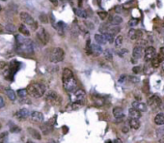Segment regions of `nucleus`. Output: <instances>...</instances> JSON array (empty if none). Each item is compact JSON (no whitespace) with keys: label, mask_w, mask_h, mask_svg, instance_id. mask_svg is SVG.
Masks as SVG:
<instances>
[{"label":"nucleus","mask_w":164,"mask_h":143,"mask_svg":"<svg viewBox=\"0 0 164 143\" xmlns=\"http://www.w3.org/2000/svg\"><path fill=\"white\" fill-rule=\"evenodd\" d=\"M129 125L133 130H138V129L140 128V121H139V119H133V118H130Z\"/></svg>","instance_id":"nucleus-27"},{"label":"nucleus","mask_w":164,"mask_h":143,"mask_svg":"<svg viewBox=\"0 0 164 143\" xmlns=\"http://www.w3.org/2000/svg\"><path fill=\"white\" fill-rule=\"evenodd\" d=\"M113 143H123V142H122V140L120 138H115L113 140Z\"/></svg>","instance_id":"nucleus-53"},{"label":"nucleus","mask_w":164,"mask_h":143,"mask_svg":"<svg viewBox=\"0 0 164 143\" xmlns=\"http://www.w3.org/2000/svg\"><path fill=\"white\" fill-rule=\"evenodd\" d=\"M105 40H106V42H109V43H113L114 41H115V39H114V35L110 34V33H105V34H103Z\"/></svg>","instance_id":"nucleus-36"},{"label":"nucleus","mask_w":164,"mask_h":143,"mask_svg":"<svg viewBox=\"0 0 164 143\" xmlns=\"http://www.w3.org/2000/svg\"><path fill=\"white\" fill-rule=\"evenodd\" d=\"M155 55H157L155 48L154 46H148V48L145 49V52H144V60H145L146 63L151 62L155 57Z\"/></svg>","instance_id":"nucleus-8"},{"label":"nucleus","mask_w":164,"mask_h":143,"mask_svg":"<svg viewBox=\"0 0 164 143\" xmlns=\"http://www.w3.org/2000/svg\"><path fill=\"white\" fill-rule=\"evenodd\" d=\"M49 1H50L51 3L54 4V5H57L58 4V0H49Z\"/></svg>","instance_id":"nucleus-55"},{"label":"nucleus","mask_w":164,"mask_h":143,"mask_svg":"<svg viewBox=\"0 0 164 143\" xmlns=\"http://www.w3.org/2000/svg\"><path fill=\"white\" fill-rule=\"evenodd\" d=\"M28 143H33V142H28Z\"/></svg>","instance_id":"nucleus-64"},{"label":"nucleus","mask_w":164,"mask_h":143,"mask_svg":"<svg viewBox=\"0 0 164 143\" xmlns=\"http://www.w3.org/2000/svg\"><path fill=\"white\" fill-rule=\"evenodd\" d=\"M103 52L102 50V48L99 45H97V44H93L92 45V53L95 56H99Z\"/></svg>","instance_id":"nucleus-21"},{"label":"nucleus","mask_w":164,"mask_h":143,"mask_svg":"<svg viewBox=\"0 0 164 143\" xmlns=\"http://www.w3.org/2000/svg\"><path fill=\"white\" fill-rule=\"evenodd\" d=\"M141 70H142V69H141V67H139V66H136V67H134L132 69V72L134 74H139L141 72Z\"/></svg>","instance_id":"nucleus-47"},{"label":"nucleus","mask_w":164,"mask_h":143,"mask_svg":"<svg viewBox=\"0 0 164 143\" xmlns=\"http://www.w3.org/2000/svg\"><path fill=\"white\" fill-rule=\"evenodd\" d=\"M121 31V28L119 26H109V28H108V33H110V34L112 35H117L119 32Z\"/></svg>","instance_id":"nucleus-30"},{"label":"nucleus","mask_w":164,"mask_h":143,"mask_svg":"<svg viewBox=\"0 0 164 143\" xmlns=\"http://www.w3.org/2000/svg\"><path fill=\"white\" fill-rule=\"evenodd\" d=\"M5 29H6V31L10 32V33H14L16 31V27L13 25V24H8V25L5 27Z\"/></svg>","instance_id":"nucleus-42"},{"label":"nucleus","mask_w":164,"mask_h":143,"mask_svg":"<svg viewBox=\"0 0 164 143\" xmlns=\"http://www.w3.org/2000/svg\"><path fill=\"white\" fill-rule=\"evenodd\" d=\"M5 31H6V29H5V27H3L1 25V24H0V34H1V33H4Z\"/></svg>","instance_id":"nucleus-52"},{"label":"nucleus","mask_w":164,"mask_h":143,"mask_svg":"<svg viewBox=\"0 0 164 143\" xmlns=\"http://www.w3.org/2000/svg\"><path fill=\"white\" fill-rule=\"evenodd\" d=\"M129 131V127H127V126H125V127L122 128V133H127Z\"/></svg>","instance_id":"nucleus-48"},{"label":"nucleus","mask_w":164,"mask_h":143,"mask_svg":"<svg viewBox=\"0 0 164 143\" xmlns=\"http://www.w3.org/2000/svg\"><path fill=\"white\" fill-rule=\"evenodd\" d=\"M27 131H28L29 134H30V136H31L34 139H37V140H41V139H42V136L40 134V133H39L37 130H35V129L28 128V129H27Z\"/></svg>","instance_id":"nucleus-22"},{"label":"nucleus","mask_w":164,"mask_h":143,"mask_svg":"<svg viewBox=\"0 0 164 143\" xmlns=\"http://www.w3.org/2000/svg\"><path fill=\"white\" fill-rule=\"evenodd\" d=\"M95 40L96 42L98 43V45H105V43H106V40H105L104 36L102 34H96L95 35Z\"/></svg>","instance_id":"nucleus-29"},{"label":"nucleus","mask_w":164,"mask_h":143,"mask_svg":"<svg viewBox=\"0 0 164 143\" xmlns=\"http://www.w3.org/2000/svg\"><path fill=\"white\" fill-rule=\"evenodd\" d=\"M27 93L33 98H41L46 94V86L42 83H31L28 85Z\"/></svg>","instance_id":"nucleus-3"},{"label":"nucleus","mask_w":164,"mask_h":143,"mask_svg":"<svg viewBox=\"0 0 164 143\" xmlns=\"http://www.w3.org/2000/svg\"><path fill=\"white\" fill-rule=\"evenodd\" d=\"M129 35V38L130 40H137V39H140L143 35V32L141 30H136V29H133L131 28L127 33Z\"/></svg>","instance_id":"nucleus-15"},{"label":"nucleus","mask_w":164,"mask_h":143,"mask_svg":"<svg viewBox=\"0 0 164 143\" xmlns=\"http://www.w3.org/2000/svg\"><path fill=\"white\" fill-rule=\"evenodd\" d=\"M122 22H123V18H122V16L116 15V16H112L111 21H110V24L113 26H119Z\"/></svg>","instance_id":"nucleus-23"},{"label":"nucleus","mask_w":164,"mask_h":143,"mask_svg":"<svg viewBox=\"0 0 164 143\" xmlns=\"http://www.w3.org/2000/svg\"><path fill=\"white\" fill-rule=\"evenodd\" d=\"M129 114L130 118H133V119H139L141 117V112L137 110V109L133 108V107L129 109Z\"/></svg>","instance_id":"nucleus-24"},{"label":"nucleus","mask_w":164,"mask_h":143,"mask_svg":"<svg viewBox=\"0 0 164 143\" xmlns=\"http://www.w3.org/2000/svg\"><path fill=\"white\" fill-rule=\"evenodd\" d=\"M62 82L63 87L68 93H73L78 89V83H77L76 78H74L73 71L69 68H65L63 70L62 74Z\"/></svg>","instance_id":"nucleus-1"},{"label":"nucleus","mask_w":164,"mask_h":143,"mask_svg":"<svg viewBox=\"0 0 164 143\" xmlns=\"http://www.w3.org/2000/svg\"><path fill=\"white\" fill-rule=\"evenodd\" d=\"M0 12H1V6H0Z\"/></svg>","instance_id":"nucleus-60"},{"label":"nucleus","mask_w":164,"mask_h":143,"mask_svg":"<svg viewBox=\"0 0 164 143\" xmlns=\"http://www.w3.org/2000/svg\"><path fill=\"white\" fill-rule=\"evenodd\" d=\"M30 118H31L32 122H34V123L41 124V123L44 122V114L42 113V112H39V111H33L31 113Z\"/></svg>","instance_id":"nucleus-14"},{"label":"nucleus","mask_w":164,"mask_h":143,"mask_svg":"<svg viewBox=\"0 0 164 143\" xmlns=\"http://www.w3.org/2000/svg\"><path fill=\"white\" fill-rule=\"evenodd\" d=\"M108 143H113V142H108Z\"/></svg>","instance_id":"nucleus-63"},{"label":"nucleus","mask_w":164,"mask_h":143,"mask_svg":"<svg viewBox=\"0 0 164 143\" xmlns=\"http://www.w3.org/2000/svg\"><path fill=\"white\" fill-rule=\"evenodd\" d=\"M0 74L4 76L5 78L10 79L11 80V76H10V63H7L5 61H0Z\"/></svg>","instance_id":"nucleus-9"},{"label":"nucleus","mask_w":164,"mask_h":143,"mask_svg":"<svg viewBox=\"0 0 164 143\" xmlns=\"http://www.w3.org/2000/svg\"><path fill=\"white\" fill-rule=\"evenodd\" d=\"M8 133L5 131V133H2L0 134V143H7L8 142Z\"/></svg>","instance_id":"nucleus-34"},{"label":"nucleus","mask_w":164,"mask_h":143,"mask_svg":"<svg viewBox=\"0 0 164 143\" xmlns=\"http://www.w3.org/2000/svg\"><path fill=\"white\" fill-rule=\"evenodd\" d=\"M157 136L160 140L164 139V127L158 129V130L157 131Z\"/></svg>","instance_id":"nucleus-39"},{"label":"nucleus","mask_w":164,"mask_h":143,"mask_svg":"<svg viewBox=\"0 0 164 143\" xmlns=\"http://www.w3.org/2000/svg\"><path fill=\"white\" fill-rule=\"evenodd\" d=\"M127 52H129V50H127V49H122V50H120V51H119V55L123 56L124 54H127Z\"/></svg>","instance_id":"nucleus-50"},{"label":"nucleus","mask_w":164,"mask_h":143,"mask_svg":"<svg viewBox=\"0 0 164 143\" xmlns=\"http://www.w3.org/2000/svg\"><path fill=\"white\" fill-rule=\"evenodd\" d=\"M20 67V63L18 62L16 60H13L10 62V76H11V80L14 78V76L16 74V72L19 70Z\"/></svg>","instance_id":"nucleus-12"},{"label":"nucleus","mask_w":164,"mask_h":143,"mask_svg":"<svg viewBox=\"0 0 164 143\" xmlns=\"http://www.w3.org/2000/svg\"><path fill=\"white\" fill-rule=\"evenodd\" d=\"M161 101H162V100H161L158 96L154 95V96H152V97L149 98L148 106L152 109H157V108H159V106L161 104Z\"/></svg>","instance_id":"nucleus-10"},{"label":"nucleus","mask_w":164,"mask_h":143,"mask_svg":"<svg viewBox=\"0 0 164 143\" xmlns=\"http://www.w3.org/2000/svg\"><path fill=\"white\" fill-rule=\"evenodd\" d=\"M159 108H161V109H164V100L161 101V104H160Z\"/></svg>","instance_id":"nucleus-54"},{"label":"nucleus","mask_w":164,"mask_h":143,"mask_svg":"<svg viewBox=\"0 0 164 143\" xmlns=\"http://www.w3.org/2000/svg\"><path fill=\"white\" fill-rule=\"evenodd\" d=\"M48 143H56V142H55V141H54V140H52V139H50V140H49V141H48Z\"/></svg>","instance_id":"nucleus-57"},{"label":"nucleus","mask_w":164,"mask_h":143,"mask_svg":"<svg viewBox=\"0 0 164 143\" xmlns=\"http://www.w3.org/2000/svg\"><path fill=\"white\" fill-rule=\"evenodd\" d=\"M19 32L21 33L22 35H24V36H29L30 35V32H29V30L27 29V27L24 25V24H21L20 26H19Z\"/></svg>","instance_id":"nucleus-32"},{"label":"nucleus","mask_w":164,"mask_h":143,"mask_svg":"<svg viewBox=\"0 0 164 143\" xmlns=\"http://www.w3.org/2000/svg\"><path fill=\"white\" fill-rule=\"evenodd\" d=\"M99 14V18H101V20H104L105 18H107V13L106 12H104V11H101V12H99L98 13Z\"/></svg>","instance_id":"nucleus-45"},{"label":"nucleus","mask_w":164,"mask_h":143,"mask_svg":"<svg viewBox=\"0 0 164 143\" xmlns=\"http://www.w3.org/2000/svg\"><path fill=\"white\" fill-rule=\"evenodd\" d=\"M131 107L137 109V110H139L140 112H145V111H147V108H148L145 104L140 103V101H133V103L131 104Z\"/></svg>","instance_id":"nucleus-18"},{"label":"nucleus","mask_w":164,"mask_h":143,"mask_svg":"<svg viewBox=\"0 0 164 143\" xmlns=\"http://www.w3.org/2000/svg\"><path fill=\"white\" fill-rule=\"evenodd\" d=\"M85 50H86V53L88 54V55H91L92 53V45H91V41L88 40L87 43H86V46H85Z\"/></svg>","instance_id":"nucleus-35"},{"label":"nucleus","mask_w":164,"mask_h":143,"mask_svg":"<svg viewBox=\"0 0 164 143\" xmlns=\"http://www.w3.org/2000/svg\"><path fill=\"white\" fill-rule=\"evenodd\" d=\"M114 43H115L116 48H120V46H122V44H123V36H121V35L117 36V37L115 38Z\"/></svg>","instance_id":"nucleus-33"},{"label":"nucleus","mask_w":164,"mask_h":143,"mask_svg":"<svg viewBox=\"0 0 164 143\" xmlns=\"http://www.w3.org/2000/svg\"><path fill=\"white\" fill-rule=\"evenodd\" d=\"M5 106V101H4V99L1 97V96H0V109L2 108V107H3Z\"/></svg>","instance_id":"nucleus-49"},{"label":"nucleus","mask_w":164,"mask_h":143,"mask_svg":"<svg viewBox=\"0 0 164 143\" xmlns=\"http://www.w3.org/2000/svg\"><path fill=\"white\" fill-rule=\"evenodd\" d=\"M74 13H76V15L77 16H79V18H87V13L85 12L84 10L80 9V8H76V9H73Z\"/></svg>","instance_id":"nucleus-28"},{"label":"nucleus","mask_w":164,"mask_h":143,"mask_svg":"<svg viewBox=\"0 0 164 143\" xmlns=\"http://www.w3.org/2000/svg\"><path fill=\"white\" fill-rule=\"evenodd\" d=\"M129 79L130 82H132V83H139L140 82V78H137V76H129Z\"/></svg>","instance_id":"nucleus-44"},{"label":"nucleus","mask_w":164,"mask_h":143,"mask_svg":"<svg viewBox=\"0 0 164 143\" xmlns=\"http://www.w3.org/2000/svg\"><path fill=\"white\" fill-rule=\"evenodd\" d=\"M3 1H7V0H3Z\"/></svg>","instance_id":"nucleus-62"},{"label":"nucleus","mask_w":164,"mask_h":143,"mask_svg":"<svg viewBox=\"0 0 164 143\" xmlns=\"http://www.w3.org/2000/svg\"><path fill=\"white\" fill-rule=\"evenodd\" d=\"M159 53H160L162 56H164V46H163V48H160V52H159Z\"/></svg>","instance_id":"nucleus-56"},{"label":"nucleus","mask_w":164,"mask_h":143,"mask_svg":"<svg viewBox=\"0 0 164 143\" xmlns=\"http://www.w3.org/2000/svg\"><path fill=\"white\" fill-rule=\"evenodd\" d=\"M154 124H157L158 126H164V113H158L155 115L154 117Z\"/></svg>","instance_id":"nucleus-25"},{"label":"nucleus","mask_w":164,"mask_h":143,"mask_svg":"<svg viewBox=\"0 0 164 143\" xmlns=\"http://www.w3.org/2000/svg\"><path fill=\"white\" fill-rule=\"evenodd\" d=\"M154 68L152 66L151 62H148V63H146L145 66H144L143 72H144V74H145V75H151L152 72H154Z\"/></svg>","instance_id":"nucleus-26"},{"label":"nucleus","mask_w":164,"mask_h":143,"mask_svg":"<svg viewBox=\"0 0 164 143\" xmlns=\"http://www.w3.org/2000/svg\"><path fill=\"white\" fill-rule=\"evenodd\" d=\"M0 129H1V124H0Z\"/></svg>","instance_id":"nucleus-61"},{"label":"nucleus","mask_w":164,"mask_h":143,"mask_svg":"<svg viewBox=\"0 0 164 143\" xmlns=\"http://www.w3.org/2000/svg\"><path fill=\"white\" fill-rule=\"evenodd\" d=\"M40 20H41L42 22H44V23H48V16H46V14H41V16H40Z\"/></svg>","instance_id":"nucleus-43"},{"label":"nucleus","mask_w":164,"mask_h":143,"mask_svg":"<svg viewBox=\"0 0 164 143\" xmlns=\"http://www.w3.org/2000/svg\"><path fill=\"white\" fill-rule=\"evenodd\" d=\"M27 89H19L18 91V95L19 98H25L27 96Z\"/></svg>","instance_id":"nucleus-40"},{"label":"nucleus","mask_w":164,"mask_h":143,"mask_svg":"<svg viewBox=\"0 0 164 143\" xmlns=\"http://www.w3.org/2000/svg\"><path fill=\"white\" fill-rule=\"evenodd\" d=\"M16 50L20 54H33V43L28 38L21 35L16 36Z\"/></svg>","instance_id":"nucleus-2"},{"label":"nucleus","mask_w":164,"mask_h":143,"mask_svg":"<svg viewBox=\"0 0 164 143\" xmlns=\"http://www.w3.org/2000/svg\"><path fill=\"white\" fill-rule=\"evenodd\" d=\"M10 130H11V131H12V133H19V131H21V129L19 128L18 126H16V125H11Z\"/></svg>","instance_id":"nucleus-41"},{"label":"nucleus","mask_w":164,"mask_h":143,"mask_svg":"<svg viewBox=\"0 0 164 143\" xmlns=\"http://www.w3.org/2000/svg\"><path fill=\"white\" fill-rule=\"evenodd\" d=\"M53 124H50V123H44V124H42V125L40 126V129H41V131H43V133L44 134H48V133H50L52 131H53Z\"/></svg>","instance_id":"nucleus-17"},{"label":"nucleus","mask_w":164,"mask_h":143,"mask_svg":"<svg viewBox=\"0 0 164 143\" xmlns=\"http://www.w3.org/2000/svg\"><path fill=\"white\" fill-rule=\"evenodd\" d=\"M64 23L62 22V21H59V22L57 23L56 25V28L58 30V33H59L60 35H63L64 34Z\"/></svg>","instance_id":"nucleus-37"},{"label":"nucleus","mask_w":164,"mask_h":143,"mask_svg":"<svg viewBox=\"0 0 164 143\" xmlns=\"http://www.w3.org/2000/svg\"><path fill=\"white\" fill-rule=\"evenodd\" d=\"M144 52H145V51L143 50V48H141V46H136L135 48H133L131 58L137 60V61H138V60L144 55Z\"/></svg>","instance_id":"nucleus-13"},{"label":"nucleus","mask_w":164,"mask_h":143,"mask_svg":"<svg viewBox=\"0 0 164 143\" xmlns=\"http://www.w3.org/2000/svg\"><path fill=\"white\" fill-rule=\"evenodd\" d=\"M19 16H20V20L23 21L24 23L27 24L28 26L31 27L32 30H36V29L38 28V23H37V21H35L34 18H33L28 13H26V12H21L20 14H19Z\"/></svg>","instance_id":"nucleus-5"},{"label":"nucleus","mask_w":164,"mask_h":143,"mask_svg":"<svg viewBox=\"0 0 164 143\" xmlns=\"http://www.w3.org/2000/svg\"><path fill=\"white\" fill-rule=\"evenodd\" d=\"M78 1V4H79V6H81V3H82V0H77Z\"/></svg>","instance_id":"nucleus-58"},{"label":"nucleus","mask_w":164,"mask_h":143,"mask_svg":"<svg viewBox=\"0 0 164 143\" xmlns=\"http://www.w3.org/2000/svg\"><path fill=\"white\" fill-rule=\"evenodd\" d=\"M6 95L8 96V98L10 99L11 101H16V94L15 93V91L12 89H8L6 90Z\"/></svg>","instance_id":"nucleus-31"},{"label":"nucleus","mask_w":164,"mask_h":143,"mask_svg":"<svg viewBox=\"0 0 164 143\" xmlns=\"http://www.w3.org/2000/svg\"><path fill=\"white\" fill-rule=\"evenodd\" d=\"M103 54H104L105 59L108 60V61H112L113 55H112V53H111V51L109 50V49H106V50L103 52Z\"/></svg>","instance_id":"nucleus-38"},{"label":"nucleus","mask_w":164,"mask_h":143,"mask_svg":"<svg viewBox=\"0 0 164 143\" xmlns=\"http://www.w3.org/2000/svg\"><path fill=\"white\" fill-rule=\"evenodd\" d=\"M65 57V52L61 48H55L52 49V51L50 52V55H49V60L52 63H59L64 60Z\"/></svg>","instance_id":"nucleus-4"},{"label":"nucleus","mask_w":164,"mask_h":143,"mask_svg":"<svg viewBox=\"0 0 164 143\" xmlns=\"http://www.w3.org/2000/svg\"><path fill=\"white\" fill-rule=\"evenodd\" d=\"M113 115H114V117L116 118L117 120H122L124 118V111H123V109L121 108V107H119V106H116V107H114L113 108Z\"/></svg>","instance_id":"nucleus-20"},{"label":"nucleus","mask_w":164,"mask_h":143,"mask_svg":"<svg viewBox=\"0 0 164 143\" xmlns=\"http://www.w3.org/2000/svg\"><path fill=\"white\" fill-rule=\"evenodd\" d=\"M126 79H127V76L123 75V76H121L120 79H119V82H124V81H126Z\"/></svg>","instance_id":"nucleus-51"},{"label":"nucleus","mask_w":164,"mask_h":143,"mask_svg":"<svg viewBox=\"0 0 164 143\" xmlns=\"http://www.w3.org/2000/svg\"><path fill=\"white\" fill-rule=\"evenodd\" d=\"M37 38L43 45H46L49 41V35L44 28H39L37 31Z\"/></svg>","instance_id":"nucleus-7"},{"label":"nucleus","mask_w":164,"mask_h":143,"mask_svg":"<svg viewBox=\"0 0 164 143\" xmlns=\"http://www.w3.org/2000/svg\"><path fill=\"white\" fill-rule=\"evenodd\" d=\"M85 91L82 89H77L76 91H74L73 93V103L78 104L84 100L85 98Z\"/></svg>","instance_id":"nucleus-11"},{"label":"nucleus","mask_w":164,"mask_h":143,"mask_svg":"<svg viewBox=\"0 0 164 143\" xmlns=\"http://www.w3.org/2000/svg\"><path fill=\"white\" fill-rule=\"evenodd\" d=\"M46 101L50 104H58L60 103V97L58 96L57 92L48 91L46 93Z\"/></svg>","instance_id":"nucleus-6"},{"label":"nucleus","mask_w":164,"mask_h":143,"mask_svg":"<svg viewBox=\"0 0 164 143\" xmlns=\"http://www.w3.org/2000/svg\"><path fill=\"white\" fill-rule=\"evenodd\" d=\"M162 71L164 72V63H162Z\"/></svg>","instance_id":"nucleus-59"},{"label":"nucleus","mask_w":164,"mask_h":143,"mask_svg":"<svg viewBox=\"0 0 164 143\" xmlns=\"http://www.w3.org/2000/svg\"><path fill=\"white\" fill-rule=\"evenodd\" d=\"M163 60H164V56L161 55L160 53H158V54H157V55H155L154 58L151 61V64H152V66L154 69L155 68H158V67H159V65L163 62Z\"/></svg>","instance_id":"nucleus-19"},{"label":"nucleus","mask_w":164,"mask_h":143,"mask_svg":"<svg viewBox=\"0 0 164 143\" xmlns=\"http://www.w3.org/2000/svg\"><path fill=\"white\" fill-rule=\"evenodd\" d=\"M30 115V112L28 109H26V108H21V109H19V110L16 112V118H18V120H25L26 118H28V116Z\"/></svg>","instance_id":"nucleus-16"},{"label":"nucleus","mask_w":164,"mask_h":143,"mask_svg":"<svg viewBox=\"0 0 164 143\" xmlns=\"http://www.w3.org/2000/svg\"><path fill=\"white\" fill-rule=\"evenodd\" d=\"M138 24V20H135V18H132V20H129V25L130 27H134L136 26Z\"/></svg>","instance_id":"nucleus-46"}]
</instances>
